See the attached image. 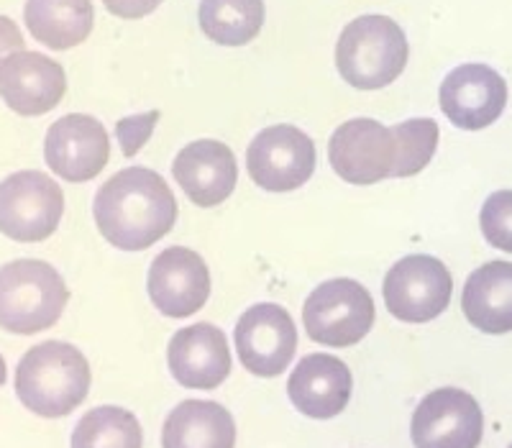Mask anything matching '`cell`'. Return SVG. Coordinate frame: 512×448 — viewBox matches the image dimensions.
<instances>
[{"label": "cell", "instance_id": "cell-21", "mask_svg": "<svg viewBox=\"0 0 512 448\" xmlns=\"http://www.w3.org/2000/svg\"><path fill=\"white\" fill-rule=\"evenodd\" d=\"M24 21L39 44L64 52L88 39L95 11L90 0H26Z\"/></svg>", "mask_w": 512, "mask_h": 448}, {"label": "cell", "instance_id": "cell-23", "mask_svg": "<svg viewBox=\"0 0 512 448\" xmlns=\"http://www.w3.org/2000/svg\"><path fill=\"white\" fill-rule=\"evenodd\" d=\"M144 433L134 413L103 405L82 415L72 433V448H141Z\"/></svg>", "mask_w": 512, "mask_h": 448}, {"label": "cell", "instance_id": "cell-10", "mask_svg": "<svg viewBox=\"0 0 512 448\" xmlns=\"http://www.w3.org/2000/svg\"><path fill=\"white\" fill-rule=\"evenodd\" d=\"M482 433L484 415L479 402L456 387L425 395L410 425L415 448H477Z\"/></svg>", "mask_w": 512, "mask_h": 448}, {"label": "cell", "instance_id": "cell-16", "mask_svg": "<svg viewBox=\"0 0 512 448\" xmlns=\"http://www.w3.org/2000/svg\"><path fill=\"white\" fill-rule=\"evenodd\" d=\"M169 372L182 387L216 390L231 374V349L221 328L195 323L177 331L167 349Z\"/></svg>", "mask_w": 512, "mask_h": 448}, {"label": "cell", "instance_id": "cell-29", "mask_svg": "<svg viewBox=\"0 0 512 448\" xmlns=\"http://www.w3.org/2000/svg\"><path fill=\"white\" fill-rule=\"evenodd\" d=\"M6 379H8V367H6V359H3V356H0V387H3V384H6Z\"/></svg>", "mask_w": 512, "mask_h": 448}, {"label": "cell", "instance_id": "cell-28", "mask_svg": "<svg viewBox=\"0 0 512 448\" xmlns=\"http://www.w3.org/2000/svg\"><path fill=\"white\" fill-rule=\"evenodd\" d=\"M21 49H24V36H21L16 21H11L8 16H0V64L6 62L11 54L21 52Z\"/></svg>", "mask_w": 512, "mask_h": 448}, {"label": "cell", "instance_id": "cell-26", "mask_svg": "<svg viewBox=\"0 0 512 448\" xmlns=\"http://www.w3.org/2000/svg\"><path fill=\"white\" fill-rule=\"evenodd\" d=\"M157 121H159V111L141 113V116H131V118H123V121H118L116 134H118V141H121V149L126 157H134L141 146L149 141L154 126H157Z\"/></svg>", "mask_w": 512, "mask_h": 448}, {"label": "cell", "instance_id": "cell-14", "mask_svg": "<svg viewBox=\"0 0 512 448\" xmlns=\"http://www.w3.org/2000/svg\"><path fill=\"white\" fill-rule=\"evenodd\" d=\"M146 290L162 315L190 318L208 303L210 272L198 251L172 246L164 249L149 267Z\"/></svg>", "mask_w": 512, "mask_h": 448}, {"label": "cell", "instance_id": "cell-6", "mask_svg": "<svg viewBox=\"0 0 512 448\" xmlns=\"http://www.w3.org/2000/svg\"><path fill=\"white\" fill-rule=\"evenodd\" d=\"M64 216V192L39 169L0 182V233L18 244L49 239Z\"/></svg>", "mask_w": 512, "mask_h": 448}, {"label": "cell", "instance_id": "cell-12", "mask_svg": "<svg viewBox=\"0 0 512 448\" xmlns=\"http://www.w3.org/2000/svg\"><path fill=\"white\" fill-rule=\"evenodd\" d=\"M44 159L62 180L88 182L98 177L111 159V139L98 118L72 113L49 126Z\"/></svg>", "mask_w": 512, "mask_h": 448}, {"label": "cell", "instance_id": "cell-1", "mask_svg": "<svg viewBox=\"0 0 512 448\" xmlns=\"http://www.w3.org/2000/svg\"><path fill=\"white\" fill-rule=\"evenodd\" d=\"M93 216L108 244L144 251L175 228L177 200L154 169L128 167L100 187Z\"/></svg>", "mask_w": 512, "mask_h": 448}, {"label": "cell", "instance_id": "cell-24", "mask_svg": "<svg viewBox=\"0 0 512 448\" xmlns=\"http://www.w3.org/2000/svg\"><path fill=\"white\" fill-rule=\"evenodd\" d=\"M397 139V162L392 177H413L431 164L438 146V126L433 118H410L392 126Z\"/></svg>", "mask_w": 512, "mask_h": 448}, {"label": "cell", "instance_id": "cell-3", "mask_svg": "<svg viewBox=\"0 0 512 448\" xmlns=\"http://www.w3.org/2000/svg\"><path fill=\"white\" fill-rule=\"evenodd\" d=\"M408 36L390 16L354 18L336 44L338 75L356 90L387 88L408 64Z\"/></svg>", "mask_w": 512, "mask_h": 448}, {"label": "cell", "instance_id": "cell-17", "mask_svg": "<svg viewBox=\"0 0 512 448\" xmlns=\"http://www.w3.org/2000/svg\"><path fill=\"white\" fill-rule=\"evenodd\" d=\"M172 175L187 198L200 208H213L231 198L239 180V164L223 141H192L177 154Z\"/></svg>", "mask_w": 512, "mask_h": 448}, {"label": "cell", "instance_id": "cell-7", "mask_svg": "<svg viewBox=\"0 0 512 448\" xmlns=\"http://www.w3.org/2000/svg\"><path fill=\"white\" fill-rule=\"evenodd\" d=\"M384 303L402 323L436 320L451 303L454 280L436 256H405L384 277Z\"/></svg>", "mask_w": 512, "mask_h": 448}, {"label": "cell", "instance_id": "cell-8", "mask_svg": "<svg viewBox=\"0 0 512 448\" xmlns=\"http://www.w3.org/2000/svg\"><path fill=\"white\" fill-rule=\"evenodd\" d=\"M315 157V144L305 131L280 123L254 136L246 149V167L262 190L292 192L313 177Z\"/></svg>", "mask_w": 512, "mask_h": 448}, {"label": "cell", "instance_id": "cell-13", "mask_svg": "<svg viewBox=\"0 0 512 448\" xmlns=\"http://www.w3.org/2000/svg\"><path fill=\"white\" fill-rule=\"evenodd\" d=\"M441 111L456 128L482 131L502 116L507 82L487 64H461L441 82Z\"/></svg>", "mask_w": 512, "mask_h": 448}, {"label": "cell", "instance_id": "cell-22", "mask_svg": "<svg viewBox=\"0 0 512 448\" xmlns=\"http://www.w3.org/2000/svg\"><path fill=\"white\" fill-rule=\"evenodd\" d=\"M264 0H200V29L221 47H244L264 26Z\"/></svg>", "mask_w": 512, "mask_h": 448}, {"label": "cell", "instance_id": "cell-27", "mask_svg": "<svg viewBox=\"0 0 512 448\" xmlns=\"http://www.w3.org/2000/svg\"><path fill=\"white\" fill-rule=\"evenodd\" d=\"M103 3L113 16L128 18V21L149 16V13H154L162 6V0H103Z\"/></svg>", "mask_w": 512, "mask_h": 448}, {"label": "cell", "instance_id": "cell-4", "mask_svg": "<svg viewBox=\"0 0 512 448\" xmlns=\"http://www.w3.org/2000/svg\"><path fill=\"white\" fill-rule=\"evenodd\" d=\"M70 290L62 274L39 259H16L0 267V328L16 336L47 331L62 318Z\"/></svg>", "mask_w": 512, "mask_h": 448}, {"label": "cell", "instance_id": "cell-2", "mask_svg": "<svg viewBox=\"0 0 512 448\" xmlns=\"http://www.w3.org/2000/svg\"><path fill=\"white\" fill-rule=\"evenodd\" d=\"M90 364L77 346L44 341L24 354L16 369V395L41 418H64L90 392Z\"/></svg>", "mask_w": 512, "mask_h": 448}, {"label": "cell", "instance_id": "cell-25", "mask_svg": "<svg viewBox=\"0 0 512 448\" xmlns=\"http://www.w3.org/2000/svg\"><path fill=\"white\" fill-rule=\"evenodd\" d=\"M479 226L489 246L512 254V190L492 192L484 200Z\"/></svg>", "mask_w": 512, "mask_h": 448}, {"label": "cell", "instance_id": "cell-18", "mask_svg": "<svg viewBox=\"0 0 512 448\" xmlns=\"http://www.w3.org/2000/svg\"><path fill=\"white\" fill-rule=\"evenodd\" d=\"M351 387L354 382L344 361L331 354H310L292 369L287 395L303 415L328 420L349 405Z\"/></svg>", "mask_w": 512, "mask_h": 448}, {"label": "cell", "instance_id": "cell-20", "mask_svg": "<svg viewBox=\"0 0 512 448\" xmlns=\"http://www.w3.org/2000/svg\"><path fill=\"white\" fill-rule=\"evenodd\" d=\"M236 423L223 405L208 400L180 402L164 420L162 448H233Z\"/></svg>", "mask_w": 512, "mask_h": 448}, {"label": "cell", "instance_id": "cell-11", "mask_svg": "<svg viewBox=\"0 0 512 448\" xmlns=\"http://www.w3.org/2000/svg\"><path fill=\"white\" fill-rule=\"evenodd\" d=\"M239 359L256 377H280L297 351V328L282 305L259 303L236 326Z\"/></svg>", "mask_w": 512, "mask_h": 448}, {"label": "cell", "instance_id": "cell-9", "mask_svg": "<svg viewBox=\"0 0 512 448\" xmlns=\"http://www.w3.org/2000/svg\"><path fill=\"white\" fill-rule=\"evenodd\" d=\"M328 159L341 180L351 185H374L395 175L397 139L392 128L372 118H354L333 131Z\"/></svg>", "mask_w": 512, "mask_h": 448}, {"label": "cell", "instance_id": "cell-19", "mask_svg": "<svg viewBox=\"0 0 512 448\" xmlns=\"http://www.w3.org/2000/svg\"><path fill=\"white\" fill-rule=\"evenodd\" d=\"M466 320L482 333L512 331V262H489L474 269L461 292Z\"/></svg>", "mask_w": 512, "mask_h": 448}, {"label": "cell", "instance_id": "cell-30", "mask_svg": "<svg viewBox=\"0 0 512 448\" xmlns=\"http://www.w3.org/2000/svg\"><path fill=\"white\" fill-rule=\"evenodd\" d=\"M510 448H512V443H510Z\"/></svg>", "mask_w": 512, "mask_h": 448}, {"label": "cell", "instance_id": "cell-15", "mask_svg": "<svg viewBox=\"0 0 512 448\" xmlns=\"http://www.w3.org/2000/svg\"><path fill=\"white\" fill-rule=\"evenodd\" d=\"M64 93L67 75L47 54L21 49L0 64V98L18 116H44L62 103Z\"/></svg>", "mask_w": 512, "mask_h": 448}, {"label": "cell", "instance_id": "cell-5", "mask_svg": "<svg viewBox=\"0 0 512 448\" xmlns=\"http://www.w3.org/2000/svg\"><path fill=\"white\" fill-rule=\"evenodd\" d=\"M374 300L356 280H328L305 300L303 323L315 344L346 349L359 344L374 326Z\"/></svg>", "mask_w": 512, "mask_h": 448}]
</instances>
